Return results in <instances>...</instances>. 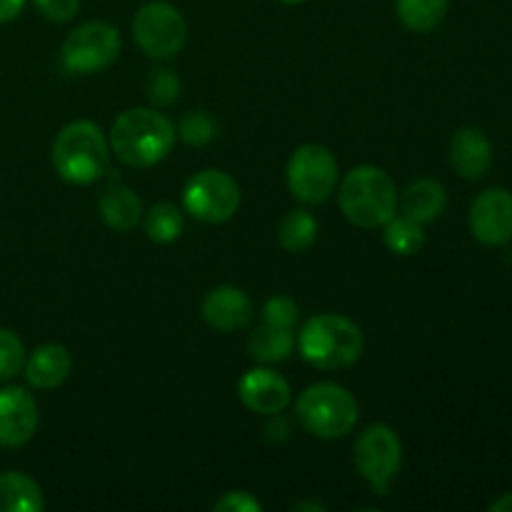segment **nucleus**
<instances>
[{"mask_svg":"<svg viewBox=\"0 0 512 512\" xmlns=\"http://www.w3.org/2000/svg\"><path fill=\"white\" fill-rule=\"evenodd\" d=\"M353 460L358 473L370 485L375 495L385 498L395 475L403 465V443L390 425H368L358 435L353 448Z\"/></svg>","mask_w":512,"mask_h":512,"instance_id":"6","label":"nucleus"},{"mask_svg":"<svg viewBox=\"0 0 512 512\" xmlns=\"http://www.w3.org/2000/svg\"><path fill=\"white\" fill-rule=\"evenodd\" d=\"M25 0H0V23H10L20 15Z\"/></svg>","mask_w":512,"mask_h":512,"instance_id":"31","label":"nucleus"},{"mask_svg":"<svg viewBox=\"0 0 512 512\" xmlns=\"http://www.w3.org/2000/svg\"><path fill=\"white\" fill-rule=\"evenodd\" d=\"M120 55V33L115 25L103 20H90L78 25L73 33L65 38L60 60L63 68L70 73L90 75L113 65Z\"/></svg>","mask_w":512,"mask_h":512,"instance_id":"10","label":"nucleus"},{"mask_svg":"<svg viewBox=\"0 0 512 512\" xmlns=\"http://www.w3.org/2000/svg\"><path fill=\"white\" fill-rule=\"evenodd\" d=\"M180 90H183V83H180V78L170 68L150 70L148 80H145V95H148V100L155 108L173 105L180 98Z\"/></svg>","mask_w":512,"mask_h":512,"instance_id":"25","label":"nucleus"},{"mask_svg":"<svg viewBox=\"0 0 512 512\" xmlns=\"http://www.w3.org/2000/svg\"><path fill=\"white\" fill-rule=\"evenodd\" d=\"M293 510H318V512H325V505H320V503H295Z\"/></svg>","mask_w":512,"mask_h":512,"instance_id":"34","label":"nucleus"},{"mask_svg":"<svg viewBox=\"0 0 512 512\" xmlns=\"http://www.w3.org/2000/svg\"><path fill=\"white\" fill-rule=\"evenodd\" d=\"M110 140L90 120H73L53 140V168L65 183L90 185L108 173Z\"/></svg>","mask_w":512,"mask_h":512,"instance_id":"2","label":"nucleus"},{"mask_svg":"<svg viewBox=\"0 0 512 512\" xmlns=\"http://www.w3.org/2000/svg\"><path fill=\"white\" fill-rule=\"evenodd\" d=\"M40 413L33 395L18 385L0 390V445L23 448L38 433Z\"/></svg>","mask_w":512,"mask_h":512,"instance_id":"12","label":"nucleus"},{"mask_svg":"<svg viewBox=\"0 0 512 512\" xmlns=\"http://www.w3.org/2000/svg\"><path fill=\"white\" fill-rule=\"evenodd\" d=\"M98 210L103 223L108 225L115 233H130L133 228H138V223L143 220V200L135 193L133 188H128L120 180H113L108 188L100 193L98 198Z\"/></svg>","mask_w":512,"mask_h":512,"instance_id":"17","label":"nucleus"},{"mask_svg":"<svg viewBox=\"0 0 512 512\" xmlns=\"http://www.w3.org/2000/svg\"><path fill=\"white\" fill-rule=\"evenodd\" d=\"M318 230L320 225L313 213H308L303 208L290 210L278 225V243L283 245V250H288L293 255L308 253L315 245V240H318Z\"/></svg>","mask_w":512,"mask_h":512,"instance_id":"21","label":"nucleus"},{"mask_svg":"<svg viewBox=\"0 0 512 512\" xmlns=\"http://www.w3.org/2000/svg\"><path fill=\"white\" fill-rule=\"evenodd\" d=\"M70 370H73L70 350L58 343H45L25 358L23 375L28 380V385H33V388L53 390L68 380Z\"/></svg>","mask_w":512,"mask_h":512,"instance_id":"16","label":"nucleus"},{"mask_svg":"<svg viewBox=\"0 0 512 512\" xmlns=\"http://www.w3.org/2000/svg\"><path fill=\"white\" fill-rule=\"evenodd\" d=\"M23 340L8 328H0V380H13L25 368Z\"/></svg>","mask_w":512,"mask_h":512,"instance_id":"27","label":"nucleus"},{"mask_svg":"<svg viewBox=\"0 0 512 512\" xmlns=\"http://www.w3.org/2000/svg\"><path fill=\"white\" fill-rule=\"evenodd\" d=\"M398 205L403 215L413 218L415 223H435L448 208V190L440 180L418 178L400 193Z\"/></svg>","mask_w":512,"mask_h":512,"instance_id":"18","label":"nucleus"},{"mask_svg":"<svg viewBox=\"0 0 512 512\" xmlns=\"http://www.w3.org/2000/svg\"><path fill=\"white\" fill-rule=\"evenodd\" d=\"M45 498L30 475L10 470L0 475V512H43Z\"/></svg>","mask_w":512,"mask_h":512,"instance_id":"19","label":"nucleus"},{"mask_svg":"<svg viewBox=\"0 0 512 512\" xmlns=\"http://www.w3.org/2000/svg\"><path fill=\"white\" fill-rule=\"evenodd\" d=\"M298 315V303L288 298V295H273L263 305V323L278 325V328H295Z\"/></svg>","mask_w":512,"mask_h":512,"instance_id":"28","label":"nucleus"},{"mask_svg":"<svg viewBox=\"0 0 512 512\" xmlns=\"http://www.w3.org/2000/svg\"><path fill=\"white\" fill-rule=\"evenodd\" d=\"M143 228L148 240L165 245L173 243V240H178L183 235L185 218L178 205L155 203L148 213H143Z\"/></svg>","mask_w":512,"mask_h":512,"instance_id":"24","label":"nucleus"},{"mask_svg":"<svg viewBox=\"0 0 512 512\" xmlns=\"http://www.w3.org/2000/svg\"><path fill=\"white\" fill-rule=\"evenodd\" d=\"M470 230L475 240L500 248L512 240V193L505 188H488L470 205Z\"/></svg>","mask_w":512,"mask_h":512,"instance_id":"11","label":"nucleus"},{"mask_svg":"<svg viewBox=\"0 0 512 512\" xmlns=\"http://www.w3.org/2000/svg\"><path fill=\"white\" fill-rule=\"evenodd\" d=\"M203 320L218 333H235V330L248 328L253 320V300L248 293L235 285H218V288L208 290L200 305Z\"/></svg>","mask_w":512,"mask_h":512,"instance_id":"14","label":"nucleus"},{"mask_svg":"<svg viewBox=\"0 0 512 512\" xmlns=\"http://www.w3.org/2000/svg\"><path fill=\"white\" fill-rule=\"evenodd\" d=\"M133 38L145 55L155 60H168L183 50L188 40V23L175 5L153 0L135 13Z\"/></svg>","mask_w":512,"mask_h":512,"instance_id":"8","label":"nucleus"},{"mask_svg":"<svg viewBox=\"0 0 512 512\" xmlns=\"http://www.w3.org/2000/svg\"><path fill=\"white\" fill-rule=\"evenodd\" d=\"M295 333L293 328H278V325H258L248 338L250 358L263 365L283 363L293 355Z\"/></svg>","mask_w":512,"mask_h":512,"instance_id":"20","label":"nucleus"},{"mask_svg":"<svg viewBox=\"0 0 512 512\" xmlns=\"http://www.w3.org/2000/svg\"><path fill=\"white\" fill-rule=\"evenodd\" d=\"M448 158L460 178L480 180L493 165V145L483 130L465 125V128L455 130L450 138Z\"/></svg>","mask_w":512,"mask_h":512,"instance_id":"15","label":"nucleus"},{"mask_svg":"<svg viewBox=\"0 0 512 512\" xmlns=\"http://www.w3.org/2000/svg\"><path fill=\"white\" fill-rule=\"evenodd\" d=\"M183 208L200 223H225L240 210V185L223 170H200L185 183Z\"/></svg>","mask_w":512,"mask_h":512,"instance_id":"9","label":"nucleus"},{"mask_svg":"<svg viewBox=\"0 0 512 512\" xmlns=\"http://www.w3.org/2000/svg\"><path fill=\"white\" fill-rule=\"evenodd\" d=\"M280 3H285V5H300V3H308V0H280Z\"/></svg>","mask_w":512,"mask_h":512,"instance_id":"35","label":"nucleus"},{"mask_svg":"<svg viewBox=\"0 0 512 512\" xmlns=\"http://www.w3.org/2000/svg\"><path fill=\"white\" fill-rule=\"evenodd\" d=\"M383 240L390 253L410 258V255H418L425 248L428 235H425V225L415 223L408 215H393L383 225Z\"/></svg>","mask_w":512,"mask_h":512,"instance_id":"22","label":"nucleus"},{"mask_svg":"<svg viewBox=\"0 0 512 512\" xmlns=\"http://www.w3.org/2000/svg\"><path fill=\"white\" fill-rule=\"evenodd\" d=\"M215 135H218V125H215V120L205 110H190V113H185L180 118L178 138L183 143L193 145V148H203Z\"/></svg>","mask_w":512,"mask_h":512,"instance_id":"26","label":"nucleus"},{"mask_svg":"<svg viewBox=\"0 0 512 512\" xmlns=\"http://www.w3.org/2000/svg\"><path fill=\"white\" fill-rule=\"evenodd\" d=\"M265 433H268V440H275V443H283L285 438H288V423H285L283 418L278 415H273V423L265 428Z\"/></svg>","mask_w":512,"mask_h":512,"instance_id":"32","label":"nucleus"},{"mask_svg":"<svg viewBox=\"0 0 512 512\" xmlns=\"http://www.w3.org/2000/svg\"><path fill=\"white\" fill-rule=\"evenodd\" d=\"M285 178L295 200L305 205H320L335 193L340 180L338 160L325 145L305 143L290 155Z\"/></svg>","mask_w":512,"mask_h":512,"instance_id":"7","label":"nucleus"},{"mask_svg":"<svg viewBox=\"0 0 512 512\" xmlns=\"http://www.w3.org/2000/svg\"><path fill=\"white\" fill-rule=\"evenodd\" d=\"M178 130L158 108H128L110 128V150L130 168H153L173 150Z\"/></svg>","mask_w":512,"mask_h":512,"instance_id":"1","label":"nucleus"},{"mask_svg":"<svg viewBox=\"0 0 512 512\" xmlns=\"http://www.w3.org/2000/svg\"><path fill=\"white\" fill-rule=\"evenodd\" d=\"M338 205L345 220L363 230L383 228L398 208L393 178L378 165H358L338 188Z\"/></svg>","mask_w":512,"mask_h":512,"instance_id":"3","label":"nucleus"},{"mask_svg":"<svg viewBox=\"0 0 512 512\" xmlns=\"http://www.w3.org/2000/svg\"><path fill=\"white\" fill-rule=\"evenodd\" d=\"M215 512H260L263 503H260L255 495H250L248 490H230L225 493L218 503L213 505Z\"/></svg>","mask_w":512,"mask_h":512,"instance_id":"30","label":"nucleus"},{"mask_svg":"<svg viewBox=\"0 0 512 512\" xmlns=\"http://www.w3.org/2000/svg\"><path fill=\"white\" fill-rule=\"evenodd\" d=\"M238 398L250 413L273 418L288 408L293 393H290L288 380L280 373L270 368H253L238 380Z\"/></svg>","mask_w":512,"mask_h":512,"instance_id":"13","label":"nucleus"},{"mask_svg":"<svg viewBox=\"0 0 512 512\" xmlns=\"http://www.w3.org/2000/svg\"><path fill=\"white\" fill-rule=\"evenodd\" d=\"M295 418L300 428L320 440L345 438L353 433L360 418L358 400L338 383H315L300 393L295 403Z\"/></svg>","mask_w":512,"mask_h":512,"instance_id":"5","label":"nucleus"},{"mask_svg":"<svg viewBox=\"0 0 512 512\" xmlns=\"http://www.w3.org/2000/svg\"><path fill=\"white\" fill-rule=\"evenodd\" d=\"M33 3L50 23H70L80 8V0H33Z\"/></svg>","mask_w":512,"mask_h":512,"instance_id":"29","label":"nucleus"},{"mask_svg":"<svg viewBox=\"0 0 512 512\" xmlns=\"http://www.w3.org/2000/svg\"><path fill=\"white\" fill-rule=\"evenodd\" d=\"M363 330L355 320L338 313L313 315L298 335V350L313 368L343 370L363 355Z\"/></svg>","mask_w":512,"mask_h":512,"instance_id":"4","label":"nucleus"},{"mask_svg":"<svg viewBox=\"0 0 512 512\" xmlns=\"http://www.w3.org/2000/svg\"><path fill=\"white\" fill-rule=\"evenodd\" d=\"M395 13L408 30L428 33L448 15V0H395Z\"/></svg>","mask_w":512,"mask_h":512,"instance_id":"23","label":"nucleus"},{"mask_svg":"<svg viewBox=\"0 0 512 512\" xmlns=\"http://www.w3.org/2000/svg\"><path fill=\"white\" fill-rule=\"evenodd\" d=\"M490 512H512V493H505L503 498L495 500V503L490 505Z\"/></svg>","mask_w":512,"mask_h":512,"instance_id":"33","label":"nucleus"}]
</instances>
